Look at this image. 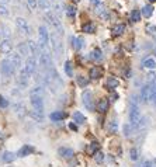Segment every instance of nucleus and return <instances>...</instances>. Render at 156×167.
Returning <instances> with one entry per match:
<instances>
[{
  "label": "nucleus",
  "mask_w": 156,
  "mask_h": 167,
  "mask_svg": "<svg viewBox=\"0 0 156 167\" xmlns=\"http://www.w3.org/2000/svg\"><path fill=\"white\" fill-rule=\"evenodd\" d=\"M69 128H70L72 131H77V127H76L75 124H69Z\"/></svg>",
  "instance_id": "5fc2aeb1"
},
{
  "label": "nucleus",
  "mask_w": 156,
  "mask_h": 167,
  "mask_svg": "<svg viewBox=\"0 0 156 167\" xmlns=\"http://www.w3.org/2000/svg\"><path fill=\"white\" fill-rule=\"evenodd\" d=\"M66 14H68V17L73 18L75 14H76V7H75V6H68L66 7Z\"/></svg>",
  "instance_id": "a19ab883"
},
{
  "label": "nucleus",
  "mask_w": 156,
  "mask_h": 167,
  "mask_svg": "<svg viewBox=\"0 0 156 167\" xmlns=\"http://www.w3.org/2000/svg\"><path fill=\"white\" fill-rule=\"evenodd\" d=\"M82 101H83V105L87 108L89 111H94V100H93V94L90 91H83L82 94Z\"/></svg>",
  "instance_id": "1a4fd4ad"
},
{
  "label": "nucleus",
  "mask_w": 156,
  "mask_h": 167,
  "mask_svg": "<svg viewBox=\"0 0 156 167\" xmlns=\"http://www.w3.org/2000/svg\"><path fill=\"white\" fill-rule=\"evenodd\" d=\"M16 67L13 66V63L10 62V59H3L2 62H0V72H2V74L6 77L9 76H13L14 73H16Z\"/></svg>",
  "instance_id": "423d86ee"
},
{
  "label": "nucleus",
  "mask_w": 156,
  "mask_h": 167,
  "mask_svg": "<svg viewBox=\"0 0 156 167\" xmlns=\"http://www.w3.org/2000/svg\"><path fill=\"white\" fill-rule=\"evenodd\" d=\"M17 159V153H13V152H4L0 157V160L3 163H13L14 160Z\"/></svg>",
  "instance_id": "f3484780"
},
{
  "label": "nucleus",
  "mask_w": 156,
  "mask_h": 167,
  "mask_svg": "<svg viewBox=\"0 0 156 167\" xmlns=\"http://www.w3.org/2000/svg\"><path fill=\"white\" fill-rule=\"evenodd\" d=\"M94 160H96L97 163H103V161H104L103 152H96V153H94Z\"/></svg>",
  "instance_id": "79ce46f5"
},
{
  "label": "nucleus",
  "mask_w": 156,
  "mask_h": 167,
  "mask_svg": "<svg viewBox=\"0 0 156 167\" xmlns=\"http://www.w3.org/2000/svg\"><path fill=\"white\" fill-rule=\"evenodd\" d=\"M65 73L68 74L69 77L73 76V69H72V63H70L69 60L68 62H65Z\"/></svg>",
  "instance_id": "4c0bfd02"
},
{
  "label": "nucleus",
  "mask_w": 156,
  "mask_h": 167,
  "mask_svg": "<svg viewBox=\"0 0 156 167\" xmlns=\"http://www.w3.org/2000/svg\"><path fill=\"white\" fill-rule=\"evenodd\" d=\"M27 4H28V7H30V10H34V9L38 6L37 0H27Z\"/></svg>",
  "instance_id": "49530a36"
},
{
  "label": "nucleus",
  "mask_w": 156,
  "mask_h": 167,
  "mask_svg": "<svg viewBox=\"0 0 156 167\" xmlns=\"http://www.w3.org/2000/svg\"><path fill=\"white\" fill-rule=\"evenodd\" d=\"M131 132H132V127H131V125H124V135H125V136H130L131 135Z\"/></svg>",
  "instance_id": "a18cd8bd"
},
{
  "label": "nucleus",
  "mask_w": 156,
  "mask_h": 167,
  "mask_svg": "<svg viewBox=\"0 0 156 167\" xmlns=\"http://www.w3.org/2000/svg\"><path fill=\"white\" fill-rule=\"evenodd\" d=\"M30 117L33 118L34 121H37V122H42V120H44L42 114H40V112H35V111H31V112H30Z\"/></svg>",
  "instance_id": "c9c22d12"
},
{
  "label": "nucleus",
  "mask_w": 156,
  "mask_h": 167,
  "mask_svg": "<svg viewBox=\"0 0 156 167\" xmlns=\"http://www.w3.org/2000/svg\"><path fill=\"white\" fill-rule=\"evenodd\" d=\"M40 66H41V69H42V73L49 72L51 69H53L52 58H51V55L48 54V52H45V51H42L40 55Z\"/></svg>",
  "instance_id": "f03ea898"
},
{
  "label": "nucleus",
  "mask_w": 156,
  "mask_h": 167,
  "mask_svg": "<svg viewBox=\"0 0 156 167\" xmlns=\"http://www.w3.org/2000/svg\"><path fill=\"white\" fill-rule=\"evenodd\" d=\"M143 167H155V164H153V161H146Z\"/></svg>",
  "instance_id": "3c124183"
},
{
  "label": "nucleus",
  "mask_w": 156,
  "mask_h": 167,
  "mask_svg": "<svg viewBox=\"0 0 156 167\" xmlns=\"http://www.w3.org/2000/svg\"><path fill=\"white\" fill-rule=\"evenodd\" d=\"M45 20L48 21V24H51V25H52V27L58 31V35H62L63 30H62V24H60L59 16H57L53 11L48 10L47 13H45Z\"/></svg>",
  "instance_id": "f257e3e1"
},
{
  "label": "nucleus",
  "mask_w": 156,
  "mask_h": 167,
  "mask_svg": "<svg viewBox=\"0 0 156 167\" xmlns=\"http://www.w3.org/2000/svg\"><path fill=\"white\" fill-rule=\"evenodd\" d=\"M73 121H75L76 124H84V122H86V117H84L80 111H75V112H73Z\"/></svg>",
  "instance_id": "b1692460"
},
{
  "label": "nucleus",
  "mask_w": 156,
  "mask_h": 167,
  "mask_svg": "<svg viewBox=\"0 0 156 167\" xmlns=\"http://www.w3.org/2000/svg\"><path fill=\"white\" fill-rule=\"evenodd\" d=\"M51 44H52V49H53V54L57 58H60L63 55V44L60 41L59 35L57 37V34H53L52 37H51Z\"/></svg>",
  "instance_id": "39448f33"
},
{
  "label": "nucleus",
  "mask_w": 156,
  "mask_h": 167,
  "mask_svg": "<svg viewBox=\"0 0 156 167\" xmlns=\"http://www.w3.org/2000/svg\"><path fill=\"white\" fill-rule=\"evenodd\" d=\"M30 74L27 73L25 70H24V67L21 69L20 74H18V77H17V86H18V89L20 90H24V89H27L28 87V82H30Z\"/></svg>",
  "instance_id": "0eeeda50"
},
{
  "label": "nucleus",
  "mask_w": 156,
  "mask_h": 167,
  "mask_svg": "<svg viewBox=\"0 0 156 167\" xmlns=\"http://www.w3.org/2000/svg\"><path fill=\"white\" fill-rule=\"evenodd\" d=\"M141 14H142L143 17H146V18H149V17L153 14V7L150 6V4H146V6H143Z\"/></svg>",
  "instance_id": "bb28decb"
},
{
  "label": "nucleus",
  "mask_w": 156,
  "mask_h": 167,
  "mask_svg": "<svg viewBox=\"0 0 156 167\" xmlns=\"http://www.w3.org/2000/svg\"><path fill=\"white\" fill-rule=\"evenodd\" d=\"M118 84H120V82L117 80L115 77H108L106 82V87L107 89H115V87H118Z\"/></svg>",
  "instance_id": "cd10ccee"
},
{
  "label": "nucleus",
  "mask_w": 156,
  "mask_h": 167,
  "mask_svg": "<svg viewBox=\"0 0 156 167\" xmlns=\"http://www.w3.org/2000/svg\"><path fill=\"white\" fill-rule=\"evenodd\" d=\"M27 45H28V49H30V55H31V58L37 59V58H38V56L41 55V48L38 47V44L30 40L28 42H27Z\"/></svg>",
  "instance_id": "f8f14e48"
},
{
  "label": "nucleus",
  "mask_w": 156,
  "mask_h": 167,
  "mask_svg": "<svg viewBox=\"0 0 156 167\" xmlns=\"http://www.w3.org/2000/svg\"><path fill=\"white\" fill-rule=\"evenodd\" d=\"M141 121V112L138 108V104H131L130 108V125L132 128H136V125L139 124Z\"/></svg>",
  "instance_id": "20e7f679"
},
{
  "label": "nucleus",
  "mask_w": 156,
  "mask_h": 167,
  "mask_svg": "<svg viewBox=\"0 0 156 167\" xmlns=\"http://www.w3.org/2000/svg\"><path fill=\"white\" fill-rule=\"evenodd\" d=\"M155 73H152V72H150L149 74H148V80H149V83H155L156 82V79H155Z\"/></svg>",
  "instance_id": "8fccbe9b"
},
{
  "label": "nucleus",
  "mask_w": 156,
  "mask_h": 167,
  "mask_svg": "<svg viewBox=\"0 0 156 167\" xmlns=\"http://www.w3.org/2000/svg\"><path fill=\"white\" fill-rule=\"evenodd\" d=\"M124 31H125V25L124 24H118V25H115V27L113 28V35L114 37H118V35H121V34H124Z\"/></svg>",
  "instance_id": "c85d7f7f"
},
{
  "label": "nucleus",
  "mask_w": 156,
  "mask_h": 167,
  "mask_svg": "<svg viewBox=\"0 0 156 167\" xmlns=\"http://www.w3.org/2000/svg\"><path fill=\"white\" fill-rule=\"evenodd\" d=\"M9 3H10V0H0V4H3V6H6Z\"/></svg>",
  "instance_id": "864d4df0"
},
{
  "label": "nucleus",
  "mask_w": 156,
  "mask_h": 167,
  "mask_svg": "<svg viewBox=\"0 0 156 167\" xmlns=\"http://www.w3.org/2000/svg\"><path fill=\"white\" fill-rule=\"evenodd\" d=\"M0 35H2V31H0Z\"/></svg>",
  "instance_id": "bf43d9fd"
},
{
  "label": "nucleus",
  "mask_w": 156,
  "mask_h": 167,
  "mask_svg": "<svg viewBox=\"0 0 156 167\" xmlns=\"http://www.w3.org/2000/svg\"><path fill=\"white\" fill-rule=\"evenodd\" d=\"M58 154H59L62 159H66V160H69V159H72L73 157V149H70V147H59L58 149Z\"/></svg>",
  "instance_id": "2eb2a0df"
},
{
  "label": "nucleus",
  "mask_w": 156,
  "mask_h": 167,
  "mask_svg": "<svg viewBox=\"0 0 156 167\" xmlns=\"http://www.w3.org/2000/svg\"><path fill=\"white\" fill-rule=\"evenodd\" d=\"M34 152H35L34 146H31V145H23V147L17 152V157H27V156H30V154H33Z\"/></svg>",
  "instance_id": "ddd939ff"
},
{
  "label": "nucleus",
  "mask_w": 156,
  "mask_h": 167,
  "mask_svg": "<svg viewBox=\"0 0 156 167\" xmlns=\"http://www.w3.org/2000/svg\"><path fill=\"white\" fill-rule=\"evenodd\" d=\"M0 14L2 16H9V10H7V7L3 6V4H0Z\"/></svg>",
  "instance_id": "de8ad7c7"
},
{
  "label": "nucleus",
  "mask_w": 156,
  "mask_h": 167,
  "mask_svg": "<svg viewBox=\"0 0 156 167\" xmlns=\"http://www.w3.org/2000/svg\"><path fill=\"white\" fill-rule=\"evenodd\" d=\"M76 82H77V84H79L80 87H86L87 84H89V79L84 77V76H77Z\"/></svg>",
  "instance_id": "f704fd0d"
},
{
  "label": "nucleus",
  "mask_w": 156,
  "mask_h": 167,
  "mask_svg": "<svg viewBox=\"0 0 156 167\" xmlns=\"http://www.w3.org/2000/svg\"><path fill=\"white\" fill-rule=\"evenodd\" d=\"M117 98H118V96H117V94H113V96H111V100H113V101H115Z\"/></svg>",
  "instance_id": "6e6d98bb"
},
{
  "label": "nucleus",
  "mask_w": 156,
  "mask_h": 167,
  "mask_svg": "<svg viewBox=\"0 0 156 167\" xmlns=\"http://www.w3.org/2000/svg\"><path fill=\"white\" fill-rule=\"evenodd\" d=\"M107 110H108V100H107V98H101V100L97 103V111L104 114V112H107Z\"/></svg>",
  "instance_id": "412c9836"
},
{
  "label": "nucleus",
  "mask_w": 156,
  "mask_h": 167,
  "mask_svg": "<svg viewBox=\"0 0 156 167\" xmlns=\"http://www.w3.org/2000/svg\"><path fill=\"white\" fill-rule=\"evenodd\" d=\"M146 32L148 34H155L156 32V27L155 25H148V27H146Z\"/></svg>",
  "instance_id": "09e8293b"
},
{
  "label": "nucleus",
  "mask_w": 156,
  "mask_h": 167,
  "mask_svg": "<svg viewBox=\"0 0 156 167\" xmlns=\"http://www.w3.org/2000/svg\"><path fill=\"white\" fill-rule=\"evenodd\" d=\"M17 51H18V54L23 55V56H27L28 58V55H30V49H28V45L27 44H18L17 45Z\"/></svg>",
  "instance_id": "4be33fe9"
},
{
  "label": "nucleus",
  "mask_w": 156,
  "mask_h": 167,
  "mask_svg": "<svg viewBox=\"0 0 156 167\" xmlns=\"http://www.w3.org/2000/svg\"><path fill=\"white\" fill-rule=\"evenodd\" d=\"M30 100H31V105H33L34 111L35 112H44V98L38 97V96H34V94H30Z\"/></svg>",
  "instance_id": "6e6552de"
},
{
  "label": "nucleus",
  "mask_w": 156,
  "mask_h": 167,
  "mask_svg": "<svg viewBox=\"0 0 156 167\" xmlns=\"http://www.w3.org/2000/svg\"><path fill=\"white\" fill-rule=\"evenodd\" d=\"M72 45H73V48L76 51H80L82 48H83V45H84V40L82 37H79V38H72Z\"/></svg>",
  "instance_id": "393cba45"
},
{
  "label": "nucleus",
  "mask_w": 156,
  "mask_h": 167,
  "mask_svg": "<svg viewBox=\"0 0 156 167\" xmlns=\"http://www.w3.org/2000/svg\"><path fill=\"white\" fill-rule=\"evenodd\" d=\"M149 86H150V100L156 105V82L153 84H149Z\"/></svg>",
  "instance_id": "e433bc0d"
},
{
  "label": "nucleus",
  "mask_w": 156,
  "mask_h": 167,
  "mask_svg": "<svg viewBox=\"0 0 156 167\" xmlns=\"http://www.w3.org/2000/svg\"><path fill=\"white\" fill-rule=\"evenodd\" d=\"M103 73H104V70L101 66H94L90 69V77L92 79H100V77L103 76Z\"/></svg>",
  "instance_id": "a211bd4d"
},
{
  "label": "nucleus",
  "mask_w": 156,
  "mask_h": 167,
  "mask_svg": "<svg viewBox=\"0 0 156 167\" xmlns=\"http://www.w3.org/2000/svg\"><path fill=\"white\" fill-rule=\"evenodd\" d=\"M131 21H134V23L141 21V10H138V9L132 10V13H131Z\"/></svg>",
  "instance_id": "72a5a7b5"
},
{
  "label": "nucleus",
  "mask_w": 156,
  "mask_h": 167,
  "mask_svg": "<svg viewBox=\"0 0 156 167\" xmlns=\"http://www.w3.org/2000/svg\"><path fill=\"white\" fill-rule=\"evenodd\" d=\"M99 147H100V145L97 143V142H93V143H90L89 147H87V153H89V154H94L96 152H99Z\"/></svg>",
  "instance_id": "473e14b6"
},
{
  "label": "nucleus",
  "mask_w": 156,
  "mask_h": 167,
  "mask_svg": "<svg viewBox=\"0 0 156 167\" xmlns=\"http://www.w3.org/2000/svg\"><path fill=\"white\" fill-rule=\"evenodd\" d=\"M130 157H131V160H138V149H135V147H132V149H131L130 150Z\"/></svg>",
  "instance_id": "37998d69"
},
{
  "label": "nucleus",
  "mask_w": 156,
  "mask_h": 167,
  "mask_svg": "<svg viewBox=\"0 0 156 167\" xmlns=\"http://www.w3.org/2000/svg\"><path fill=\"white\" fill-rule=\"evenodd\" d=\"M10 62L13 63V66L16 67V69H21V65H23V60H21V55L18 54V52H11L10 55Z\"/></svg>",
  "instance_id": "4468645a"
},
{
  "label": "nucleus",
  "mask_w": 156,
  "mask_h": 167,
  "mask_svg": "<svg viewBox=\"0 0 156 167\" xmlns=\"http://www.w3.org/2000/svg\"><path fill=\"white\" fill-rule=\"evenodd\" d=\"M24 70H25L30 76H34V74L37 73V59H34V58H31V56L27 58Z\"/></svg>",
  "instance_id": "9b49d317"
},
{
  "label": "nucleus",
  "mask_w": 156,
  "mask_h": 167,
  "mask_svg": "<svg viewBox=\"0 0 156 167\" xmlns=\"http://www.w3.org/2000/svg\"><path fill=\"white\" fill-rule=\"evenodd\" d=\"M0 52L4 55L11 54V42L9 40H4L3 42L0 44Z\"/></svg>",
  "instance_id": "6ab92c4d"
},
{
  "label": "nucleus",
  "mask_w": 156,
  "mask_h": 167,
  "mask_svg": "<svg viewBox=\"0 0 156 167\" xmlns=\"http://www.w3.org/2000/svg\"><path fill=\"white\" fill-rule=\"evenodd\" d=\"M16 24H17V27H18V30H20L21 32H24L25 35H31V27H30V24H28V21H27L25 18H23V17H17Z\"/></svg>",
  "instance_id": "9d476101"
},
{
  "label": "nucleus",
  "mask_w": 156,
  "mask_h": 167,
  "mask_svg": "<svg viewBox=\"0 0 156 167\" xmlns=\"http://www.w3.org/2000/svg\"><path fill=\"white\" fill-rule=\"evenodd\" d=\"M143 67H146V69H155L156 67V60L152 59V58H149V59H145L142 63Z\"/></svg>",
  "instance_id": "c756f323"
},
{
  "label": "nucleus",
  "mask_w": 156,
  "mask_h": 167,
  "mask_svg": "<svg viewBox=\"0 0 156 167\" xmlns=\"http://www.w3.org/2000/svg\"><path fill=\"white\" fill-rule=\"evenodd\" d=\"M90 58H92L93 60H96V62H100V60H103V54H101V51H100L99 48H96V49L92 51Z\"/></svg>",
  "instance_id": "a878e982"
},
{
  "label": "nucleus",
  "mask_w": 156,
  "mask_h": 167,
  "mask_svg": "<svg viewBox=\"0 0 156 167\" xmlns=\"http://www.w3.org/2000/svg\"><path fill=\"white\" fill-rule=\"evenodd\" d=\"M48 44H49L48 31L44 25H41V27L38 28V47L41 48V51H45V48L48 47Z\"/></svg>",
  "instance_id": "7ed1b4c3"
},
{
  "label": "nucleus",
  "mask_w": 156,
  "mask_h": 167,
  "mask_svg": "<svg viewBox=\"0 0 156 167\" xmlns=\"http://www.w3.org/2000/svg\"><path fill=\"white\" fill-rule=\"evenodd\" d=\"M90 2H92L93 6H99V4H101V3H100V0H90Z\"/></svg>",
  "instance_id": "603ef678"
},
{
  "label": "nucleus",
  "mask_w": 156,
  "mask_h": 167,
  "mask_svg": "<svg viewBox=\"0 0 156 167\" xmlns=\"http://www.w3.org/2000/svg\"><path fill=\"white\" fill-rule=\"evenodd\" d=\"M72 2H75V3H77V2H80V0H72Z\"/></svg>",
  "instance_id": "13d9d810"
},
{
  "label": "nucleus",
  "mask_w": 156,
  "mask_h": 167,
  "mask_svg": "<svg viewBox=\"0 0 156 167\" xmlns=\"http://www.w3.org/2000/svg\"><path fill=\"white\" fill-rule=\"evenodd\" d=\"M13 108H14V111H16L17 114H25V107H24L23 104H13Z\"/></svg>",
  "instance_id": "ea45409f"
},
{
  "label": "nucleus",
  "mask_w": 156,
  "mask_h": 167,
  "mask_svg": "<svg viewBox=\"0 0 156 167\" xmlns=\"http://www.w3.org/2000/svg\"><path fill=\"white\" fill-rule=\"evenodd\" d=\"M49 118H51V121H53V122H59V121L66 118V114L62 112V111H53V112L49 115Z\"/></svg>",
  "instance_id": "aec40b11"
},
{
  "label": "nucleus",
  "mask_w": 156,
  "mask_h": 167,
  "mask_svg": "<svg viewBox=\"0 0 156 167\" xmlns=\"http://www.w3.org/2000/svg\"><path fill=\"white\" fill-rule=\"evenodd\" d=\"M141 101L143 104H146L148 101L150 100V86L149 84H146V86L142 87V90H141Z\"/></svg>",
  "instance_id": "dca6fc26"
},
{
  "label": "nucleus",
  "mask_w": 156,
  "mask_h": 167,
  "mask_svg": "<svg viewBox=\"0 0 156 167\" xmlns=\"http://www.w3.org/2000/svg\"><path fill=\"white\" fill-rule=\"evenodd\" d=\"M83 32H86V34H93L94 31H96V27H94V24L93 23H87V24H84L83 25Z\"/></svg>",
  "instance_id": "2f4dec72"
},
{
  "label": "nucleus",
  "mask_w": 156,
  "mask_h": 167,
  "mask_svg": "<svg viewBox=\"0 0 156 167\" xmlns=\"http://www.w3.org/2000/svg\"><path fill=\"white\" fill-rule=\"evenodd\" d=\"M52 2H55V0H52Z\"/></svg>",
  "instance_id": "052dcab7"
},
{
  "label": "nucleus",
  "mask_w": 156,
  "mask_h": 167,
  "mask_svg": "<svg viewBox=\"0 0 156 167\" xmlns=\"http://www.w3.org/2000/svg\"><path fill=\"white\" fill-rule=\"evenodd\" d=\"M117 129H118V122H117L115 120H113L111 122H110V125H108V131L111 132V134H115Z\"/></svg>",
  "instance_id": "58836bf2"
},
{
  "label": "nucleus",
  "mask_w": 156,
  "mask_h": 167,
  "mask_svg": "<svg viewBox=\"0 0 156 167\" xmlns=\"http://www.w3.org/2000/svg\"><path fill=\"white\" fill-rule=\"evenodd\" d=\"M30 94H34V96L45 98V89H44L42 86H37V87H34V89H31Z\"/></svg>",
  "instance_id": "5701e85b"
},
{
  "label": "nucleus",
  "mask_w": 156,
  "mask_h": 167,
  "mask_svg": "<svg viewBox=\"0 0 156 167\" xmlns=\"http://www.w3.org/2000/svg\"><path fill=\"white\" fill-rule=\"evenodd\" d=\"M149 2H150V3H155V2H156V0H149Z\"/></svg>",
  "instance_id": "4d7b16f0"
},
{
  "label": "nucleus",
  "mask_w": 156,
  "mask_h": 167,
  "mask_svg": "<svg viewBox=\"0 0 156 167\" xmlns=\"http://www.w3.org/2000/svg\"><path fill=\"white\" fill-rule=\"evenodd\" d=\"M7 107H9V101L3 96H0V108H7Z\"/></svg>",
  "instance_id": "c03bdc74"
},
{
  "label": "nucleus",
  "mask_w": 156,
  "mask_h": 167,
  "mask_svg": "<svg viewBox=\"0 0 156 167\" xmlns=\"http://www.w3.org/2000/svg\"><path fill=\"white\" fill-rule=\"evenodd\" d=\"M37 3H38V7L41 10H49L51 9L49 0H37Z\"/></svg>",
  "instance_id": "7c9ffc66"
}]
</instances>
